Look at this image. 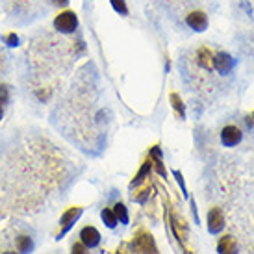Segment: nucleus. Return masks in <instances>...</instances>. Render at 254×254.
I'll use <instances>...</instances> for the list:
<instances>
[{
    "label": "nucleus",
    "instance_id": "nucleus-12",
    "mask_svg": "<svg viewBox=\"0 0 254 254\" xmlns=\"http://www.w3.org/2000/svg\"><path fill=\"white\" fill-rule=\"evenodd\" d=\"M150 169H152V162H150V160H147V162L143 163L141 169H139V173L134 177V180H132V184H130V186H132V188H134V186H139V184L147 178V175L150 173Z\"/></svg>",
    "mask_w": 254,
    "mask_h": 254
},
{
    "label": "nucleus",
    "instance_id": "nucleus-8",
    "mask_svg": "<svg viewBox=\"0 0 254 254\" xmlns=\"http://www.w3.org/2000/svg\"><path fill=\"white\" fill-rule=\"evenodd\" d=\"M217 253L219 254H238V241L234 236H223L217 241Z\"/></svg>",
    "mask_w": 254,
    "mask_h": 254
},
{
    "label": "nucleus",
    "instance_id": "nucleus-15",
    "mask_svg": "<svg viewBox=\"0 0 254 254\" xmlns=\"http://www.w3.org/2000/svg\"><path fill=\"white\" fill-rule=\"evenodd\" d=\"M2 41H4V45L9 47V49H17V47L21 45V37L17 36L15 32H9V34H6V36L2 37Z\"/></svg>",
    "mask_w": 254,
    "mask_h": 254
},
{
    "label": "nucleus",
    "instance_id": "nucleus-19",
    "mask_svg": "<svg viewBox=\"0 0 254 254\" xmlns=\"http://www.w3.org/2000/svg\"><path fill=\"white\" fill-rule=\"evenodd\" d=\"M173 175H175V178H177L178 186H180V188H182V193H184V197H188V190H186V182H184V177H182V173H180V171H173Z\"/></svg>",
    "mask_w": 254,
    "mask_h": 254
},
{
    "label": "nucleus",
    "instance_id": "nucleus-17",
    "mask_svg": "<svg viewBox=\"0 0 254 254\" xmlns=\"http://www.w3.org/2000/svg\"><path fill=\"white\" fill-rule=\"evenodd\" d=\"M9 99H11L9 85H7V84H0V104H2V106L9 104Z\"/></svg>",
    "mask_w": 254,
    "mask_h": 254
},
{
    "label": "nucleus",
    "instance_id": "nucleus-7",
    "mask_svg": "<svg viewBox=\"0 0 254 254\" xmlns=\"http://www.w3.org/2000/svg\"><path fill=\"white\" fill-rule=\"evenodd\" d=\"M186 24H188V28H191L193 32H204L208 28V17L206 13L202 11H191L188 17H186Z\"/></svg>",
    "mask_w": 254,
    "mask_h": 254
},
{
    "label": "nucleus",
    "instance_id": "nucleus-6",
    "mask_svg": "<svg viewBox=\"0 0 254 254\" xmlns=\"http://www.w3.org/2000/svg\"><path fill=\"white\" fill-rule=\"evenodd\" d=\"M80 241H82L87 249H95L100 245L102 236H100V232L95 226H84V228L80 230Z\"/></svg>",
    "mask_w": 254,
    "mask_h": 254
},
{
    "label": "nucleus",
    "instance_id": "nucleus-23",
    "mask_svg": "<svg viewBox=\"0 0 254 254\" xmlns=\"http://www.w3.org/2000/svg\"><path fill=\"white\" fill-rule=\"evenodd\" d=\"M2 254H19V253H13V251H7V253H2Z\"/></svg>",
    "mask_w": 254,
    "mask_h": 254
},
{
    "label": "nucleus",
    "instance_id": "nucleus-4",
    "mask_svg": "<svg viewBox=\"0 0 254 254\" xmlns=\"http://www.w3.org/2000/svg\"><path fill=\"white\" fill-rule=\"evenodd\" d=\"M241 139H243V132L238 127H234V125H228V127L221 130V143L225 147H236V145L241 143Z\"/></svg>",
    "mask_w": 254,
    "mask_h": 254
},
{
    "label": "nucleus",
    "instance_id": "nucleus-11",
    "mask_svg": "<svg viewBox=\"0 0 254 254\" xmlns=\"http://www.w3.org/2000/svg\"><path fill=\"white\" fill-rule=\"evenodd\" d=\"M113 213H115V217L119 223L123 225H128V221H130V215H128V208L123 202H117V204L113 206Z\"/></svg>",
    "mask_w": 254,
    "mask_h": 254
},
{
    "label": "nucleus",
    "instance_id": "nucleus-10",
    "mask_svg": "<svg viewBox=\"0 0 254 254\" xmlns=\"http://www.w3.org/2000/svg\"><path fill=\"white\" fill-rule=\"evenodd\" d=\"M197 64L202 67V69H208L212 71L213 69V54L208 49H200L197 54Z\"/></svg>",
    "mask_w": 254,
    "mask_h": 254
},
{
    "label": "nucleus",
    "instance_id": "nucleus-18",
    "mask_svg": "<svg viewBox=\"0 0 254 254\" xmlns=\"http://www.w3.org/2000/svg\"><path fill=\"white\" fill-rule=\"evenodd\" d=\"M71 254H89V249L80 241V243H74L71 247Z\"/></svg>",
    "mask_w": 254,
    "mask_h": 254
},
{
    "label": "nucleus",
    "instance_id": "nucleus-9",
    "mask_svg": "<svg viewBox=\"0 0 254 254\" xmlns=\"http://www.w3.org/2000/svg\"><path fill=\"white\" fill-rule=\"evenodd\" d=\"M15 247H17V253L19 254H30L34 251V240L30 236H26V234H22L15 241Z\"/></svg>",
    "mask_w": 254,
    "mask_h": 254
},
{
    "label": "nucleus",
    "instance_id": "nucleus-21",
    "mask_svg": "<svg viewBox=\"0 0 254 254\" xmlns=\"http://www.w3.org/2000/svg\"><path fill=\"white\" fill-rule=\"evenodd\" d=\"M54 6H58V7H67L69 6V0H50Z\"/></svg>",
    "mask_w": 254,
    "mask_h": 254
},
{
    "label": "nucleus",
    "instance_id": "nucleus-16",
    "mask_svg": "<svg viewBox=\"0 0 254 254\" xmlns=\"http://www.w3.org/2000/svg\"><path fill=\"white\" fill-rule=\"evenodd\" d=\"M169 99H171V104H173V108L180 113V119H184V117H186V108H184L182 100H180V97H178V93H171Z\"/></svg>",
    "mask_w": 254,
    "mask_h": 254
},
{
    "label": "nucleus",
    "instance_id": "nucleus-14",
    "mask_svg": "<svg viewBox=\"0 0 254 254\" xmlns=\"http://www.w3.org/2000/svg\"><path fill=\"white\" fill-rule=\"evenodd\" d=\"M110 4H112L113 11H115V13H119L121 17H127V15H128L127 0H110Z\"/></svg>",
    "mask_w": 254,
    "mask_h": 254
},
{
    "label": "nucleus",
    "instance_id": "nucleus-2",
    "mask_svg": "<svg viewBox=\"0 0 254 254\" xmlns=\"http://www.w3.org/2000/svg\"><path fill=\"white\" fill-rule=\"evenodd\" d=\"M82 213H84V208H80V206H72V208H69V210H65V212L62 213V217H60L62 230H60V234H58L56 240H62L65 234L71 230L72 226H74V223L82 217Z\"/></svg>",
    "mask_w": 254,
    "mask_h": 254
},
{
    "label": "nucleus",
    "instance_id": "nucleus-3",
    "mask_svg": "<svg viewBox=\"0 0 254 254\" xmlns=\"http://www.w3.org/2000/svg\"><path fill=\"white\" fill-rule=\"evenodd\" d=\"M206 223H208V232L210 234H221L225 228V215L221 212V208H212L208 215H206Z\"/></svg>",
    "mask_w": 254,
    "mask_h": 254
},
{
    "label": "nucleus",
    "instance_id": "nucleus-13",
    "mask_svg": "<svg viewBox=\"0 0 254 254\" xmlns=\"http://www.w3.org/2000/svg\"><path fill=\"white\" fill-rule=\"evenodd\" d=\"M100 219L104 221V225L108 226V228H115L117 226V217H115V213H113V210H110V208H104L102 212H100Z\"/></svg>",
    "mask_w": 254,
    "mask_h": 254
},
{
    "label": "nucleus",
    "instance_id": "nucleus-20",
    "mask_svg": "<svg viewBox=\"0 0 254 254\" xmlns=\"http://www.w3.org/2000/svg\"><path fill=\"white\" fill-rule=\"evenodd\" d=\"M150 156H152L154 160H162V152H160V147H152V150H150Z\"/></svg>",
    "mask_w": 254,
    "mask_h": 254
},
{
    "label": "nucleus",
    "instance_id": "nucleus-5",
    "mask_svg": "<svg viewBox=\"0 0 254 254\" xmlns=\"http://www.w3.org/2000/svg\"><path fill=\"white\" fill-rule=\"evenodd\" d=\"M236 67V60H234L228 52H217L213 54V69L221 74H228Z\"/></svg>",
    "mask_w": 254,
    "mask_h": 254
},
{
    "label": "nucleus",
    "instance_id": "nucleus-22",
    "mask_svg": "<svg viewBox=\"0 0 254 254\" xmlns=\"http://www.w3.org/2000/svg\"><path fill=\"white\" fill-rule=\"evenodd\" d=\"M4 119V106H2V104H0V121Z\"/></svg>",
    "mask_w": 254,
    "mask_h": 254
},
{
    "label": "nucleus",
    "instance_id": "nucleus-1",
    "mask_svg": "<svg viewBox=\"0 0 254 254\" xmlns=\"http://www.w3.org/2000/svg\"><path fill=\"white\" fill-rule=\"evenodd\" d=\"M78 15L72 11V9H64V11H60V13L54 17V21H52V26L56 32L60 34H65V36H69V34H74L78 30Z\"/></svg>",
    "mask_w": 254,
    "mask_h": 254
}]
</instances>
